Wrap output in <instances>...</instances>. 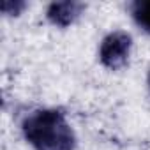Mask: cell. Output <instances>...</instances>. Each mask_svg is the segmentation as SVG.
<instances>
[{"mask_svg":"<svg viewBox=\"0 0 150 150\" xmlns=\"http://www.w3.org/2000/svg\"><path fill=\"white\" fill-rule=\"evenodd\" d=\"M23 132L35 150H72L74 134L55 110H39L30 113L23 122Z\"/></svg>","mask_w":150,"mask_h":150,"instance_id":"6da1fadb","label":"cell"},{"mask_svg":"<svg viewBox=\"0 0 150 150\" xmlns=\"http://www.w3.org/2000/svg\"><path fill=\"white\" fill-rule=\"evenodd\" d=\"M129 50H131V35L125 32H113L101 44V60L106 67L118 69L127 62Z\"/></svg>","mask_w":150,"mask_h":150,"instance_id":"7a4b0ae2","label":"cell"},{"mask_svg":"<svg viewBox=\"0 0 150 150\" xmlns=\"http://www.w3.org/2000/svg\"><path fill=\"white\" fill-rule=\"evenodd\" d=\"M83 6L81 4H74V2H62V4H51L48 9V18L55 25H69L74 18H78L81 13Z\"/></svg>","mask_w":150,"mask_h":150,"instance_id":"3957f363","label":"cell"},{"mask_svg":"<svg viewBox=\"0 0 150 150\" xmlns=\"http://www.w3.org/2000/svg\"><path fill=\"white\" fill-rule=\"evenodd\" d=\"M134 21L146 32H150V0H138L131 6Z\"/></svg>","mask_w":150,"mask_h":150,"instance_id":"277c9868","label":"cell"},{"mask_svg":"<svg viewBox=\"0 0 150 150\" xmlns=\"http://www.w3.org/2000/svg\"><path fill=\"white\" fill-rule=\"evenodd\" d=\"M148 83H150V76H148Z\"/></svg>","mask_w":150,"mask_h":150,"instance_id":"5b68a950","label":"cell"}]
</instances>
